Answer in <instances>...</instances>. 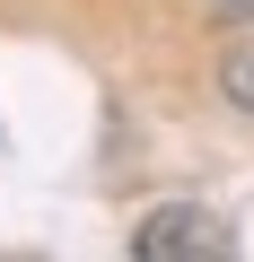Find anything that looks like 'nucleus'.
Segmentation results:
<instances>
[{
  "instance_id": "obj_1",
  "label": "nucleus",
  "mask_w": 254,
  "mask_h": 262,
  "mask_svg": "<svg viewBox=\"0 0 254 262\" xmlns=\"http://www.w3.org/2000/svg\"><path fill=\"white\" fill-rule=\"evenodd\" d=\"M132 253H141V262H228L237 236H228L219 210H202V201H167V210H149V219L132 227Z\"/></svg>"
},
{
  "instance_id": "obj_2",
  "label": "nucleus",
  "mask_w": 254,
  "mask_h": 262,
  "mask_svg": "<svg viewBox=\"0 0 254 262\" xmlns=\"http://www.w3.org/2000/svg\"><path fill=\"white\" fill-rule=\"evenodd\" d=\"M228 96H237V105L254 96V70H245V61H228Z\"/></svg>"
},
{
  "instance_id": "obj_3",
  "label": "nucleus",
  "mask_w": 254,
  "mask_h": 262,
  "mask_svg": "<svg viewBox=\"0 0 254 262\" xmlns=\"http://www.w3.org/2000/svg\"><path fill=\"white\" fill-rule=\"evenodd\" d=\"M219 9H228V18H254V0H219Z\"/></svg>"
}]
</instances>
